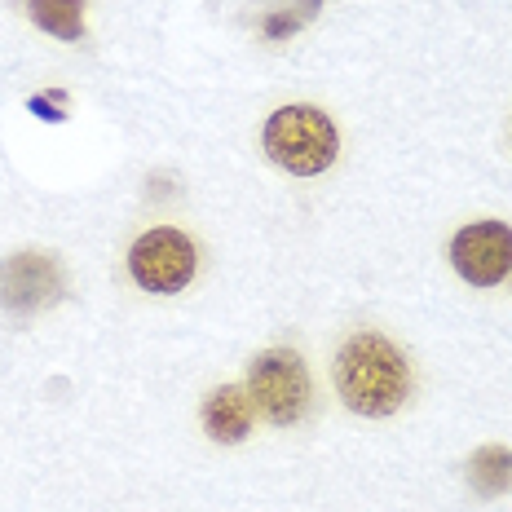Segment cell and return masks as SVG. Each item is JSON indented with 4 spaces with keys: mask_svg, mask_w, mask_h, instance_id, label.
Returning <instances> with one entry per match:
<instances>
[{
    "mask_svg": "<svg viewBox=\"0 0 512 512\" xmlns=\"http://www.w3.org/2000/svg\"><path fill=\"white\" fill-rule=\"evenodd\" d=\"M336 389L349 411L384 420V415H393L407 402L411 367L393 340H384L376 332H358L336 354Z\"/></svg>",
    "mask_w": 512,
    "mask_h": 512,
    "instance_id": "1",
    "label": "cell"
},
{
    "mask_svg": "<svg viewBox=\"0 0 512 512\" xmlns=\"http://www.w3.org/2000/svg\"><path fill=\"white\" fill-rule=\"evenodd\" d=\"M261 146L283 173L318 177L336 164L340 137H336V124L327 120L318 106H279V111L265 120Z\"/></svg>",
    "mask_w": 512,
    "mask_h": 512,
    "instance_id": "2",
    "label": "cell"
},
{
    "mask_svg": "<svg viewBox=\"0 0 512 512\" xmlns=\"http://www.w3.org/2000/svg\"><path fill=\"white\" fill-rule=\"evenodd\" d=\"M248 398L270 424H296L309 411V371L296 349H265L248 371Z\"/></svg>",
    "mask_w": 512,
    "mask_h": 512,
    "instance_id": "3",
    "label": "cell"
},
{
    "mask_svg": "<svg viewBox=\"0 0 512 512\" xmlns=\"http://www.w3.org/2000/svg\"><path fill=\"white\" fill-rule=\"evenodd\" d=\"M195 265H199L195 243L173 226L146 230L142 239L133 243V252H128V274H133V283L155 296L186 292L190 279H195Z\"/></svg>",
    "mask_w": 512,
    "mask_h": 512,
    "instance_id": "4",
    "label": "cell"
},
{
    "mask_svg": "<svg viewBox=\"0 0 512 512\" xmlns=\"http://www.w3.org/2000/svg\"><path fill=\"white\" fill-rule=\"evenodd\" d=\"M451 265L464 283L499 287L512 274V226L504 221H473L451 239Z\"/></svg>",
    "mask_w": 512,
    "mask_h": 512,
    "instance_id": "5",
    "label": "cell"
},
{
    "mask_svg": "<svg viewBox=\"0 0 512 512\" xmlns=\"http://www.w3.org/2000/svg\"><path fill=\"white\" fill-rule=\"evenodd\" d=\"M62 296V265L49 252H18L0 261V309L36 314Z\"/></svg>",
    "mask_w": 512,
    "mask_h": 512,
    "instance_id": "6",
    "label": "cell"
},
{
    "mask_svg": "<svg viewBox=\"0 0 512 512\" xmlns=\"http://www.w3.org/2000/svg\"><path fill=\"white\" fill-rule=\"evenodd\" d=\"M204 429L212 442L221 446H239L252 433V398L239 384H221L204 398Z\"/></svg>",
    "mask_w": 512,
    "mask_h": 512,
    "instance_id": "7",
    "label": "cell"
},
{
    "mask_svg": "<svg viewBox=\"0 0 512 512\" xmlns=\"http://www.w3.org/2000/svg\"><path fill=\"white\" fill-rule=\"evenodd\" d=\"M468 486L482 499H495L512 490V451L508 446H482V451L468 460Z\"/></svg>",
    "mask_w": 512,
    "mask_h": 512,
    "instance_id": "8",
    "label": "cell"
},
{
    "mask_svg": "<svg viewBox=\"0 0 512 512\" xmlns=\"http://www.w3.org/2000/svg\"><path fill=\"white\" fill-rule=\"evenodd\" d=\"M27 14L40 31H49L58 40L84 36V0H27Z\"/></svg>",
    "mask_w": 512,
    "mask_h": 512,
    "instance_id": "9",
    "label": "cell"
},
{
    "mask_svg": "<svg viewBox=\"0 0 512 512\" xmlns=\"http://www.w3.org/2000/svg\"><path fill=\"white\" fill-rule=\"evenodd\" d=\"M314 14H318V0H296V5L270 9V18H265V36H270V40L292 36V31H301Z\"/></svg>",
    "mask_w": 512,
    "mask_h": 512,
    "instance_id": "10",
    "label": "cell"
}]
</instances>
